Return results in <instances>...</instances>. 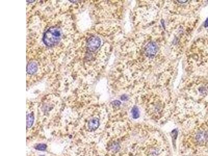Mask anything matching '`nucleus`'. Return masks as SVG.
Returning a JSON list of instances; mask_svg holds the SVG:
<instances>
[{"label": "nucleus", "mask_w": 208, "mask_h": 156, "mask_svg": "<svg viewBox=\"0 0 208 156\" xmlns=\"http://www.w3.org/2000/svg\"><path fill=\"white\" fill-rule=\"evenodd\" d=\"M46 148H47V145L45 144H38L35 146V149L40 151H46Z\"/></svg>", "instance_id": "obj_9"}, {"label": "nucleus", "mask_w": 208, "mask_h": 156, "mask_svg": "<svg viewBox=\"0 0 208 156\" xmlns=\"http://www.w3.org/2000/svg\"><path fill=\"white\" fill-rule=\"evenodd\" d=\"M34 122V116L32 114H27V127L30 128Z\"/></svg>", "instance_id": "obj_6"}, {"label": "nucleus", "mask_w": 208, "mask_h": 156, "mask_svg": "<svg viewBox=\"0 0 208 156\" xmlns=\"http://www.w3.org/2000/svg\"><path fill=\"white\" fill-rule=\"evenodd\" d=\"M208 26V18L207 19V20H206V23H205V26L206 27H207Z\"/></svg>", "instance_id": "obj_11"}, {"label": "nucleus", "mask_w": 208, "mask_h": 156, "mask_svg": "<svg viewBox=\"0 0 208 156\" xmlns=\"http://www.w3.org/2000/svg\"><path fill=\"white\" fill-rule=\"evenodd\" d=\"M37 70H38V66H37V63H35V62H31L30 63H29V65L27 66V72L29 74H33L37 72Z\"/></svg>", "instance_id": "obj_5"}, {"label": "nucleus", "mask_w": 208, "mask_h": 156, "mask_svg": "<svg viewBox=\"0 0 208 156\" xmlns=\"http://www.w3.org/2000/svg\"><path fill=\"white\" fill-rule=\"evenodd\" d=\"M61 37V29L60 28L52 27L44 34L43 41L47 46H53L58 44Z\"/></svg>", "instance_id": "obj_1"}, {"label": "nucleus", "mask_w": 208, "mask_h": 156, "mask_svg": "<svg viewBox=\"0 0 208 156\" xmlns=\"http://www.w3.org/2000/svg\"></svg>", "instance_id": "obj_12"}, {"label": "nucleus", "mask_w": 208, "mask_h": 156, "mask_svg": "<svg viewBox=\"0 0 208 156\" xmlns=\"http://www.w3.org/2000/svg\"><path fill=\"white\" fill-rule=\"evenodd\" d=\"M100 40L99 38L93 37L90 38L88 41V48L89 50L91 52H94L98 49L100 45Z\"/></svg>", "instance_id": "obj_2"}, {"label": "nucleus", "mask_w": 208, "mask_h": 156, "mask_svg": "<svg viewBox=\"0 0 208 156\" xmlns=\"http://www.w3.org/2000/svg\"><path fill=\"white\" fill-rule=\"evenodd\" d=\"M100 126V121L98 118H93L88 122V129L90 131H94Z\"/></svg>", "instance_id": "obj_4"}, {"label": "nucleus", "mask_w": 208, "mask_h": 156, "mask_svg": "<svg viewBox=\"0 0 208 156\" xmlns=\"http://www.w3.org/2000/svg\"><path fill=\"white\" fill-rule=\"evenodd\" d=\"M157 46L154 42H151L147 44L145 48V53L146 55L149 57H154L157 53Z\"/></svg>", "instance_id": "obj_3"}, {"label": "nucleus", "mask_w": 208, "mask_h": 156, "mask_svg": "<svg viewBox=\"0 0 208 156\" xmlns=\"http://www.w3.org/2000/svg\"><path fill=\"white\" fill-rule=\"evenodd\" d=\"M132 114L134 119H137L139 117V111L137 106L133 107L132 111Z\"/></svg>", "instance_id": "obj_8"}, {"label": "nucleus", "mask_w": 208, "mask_h": 156, "mask_svg": "<svg viewBox=\"0 0 208 156\" xmlns=\"http://www.w3.org/2000/svg\"><path fill=\"white\" fill-rule=\"evenodd\" d=\"M113 105H114L115 106L117 107V106H119L120 105V103L119 101H114L113 102Z\"/></svg>", "instance_id": "obj_10"}, {"label": "nucleus", "mask_w": 208, "mask_h": 156, "mask_svg": "<svg viewBox=\"0 0 208 156\" xmlns=\"http://www.w3.org/2000/svg\"><path fill=\"white\" fill-rule=\"evenodd\" d=\"M198 141L200 143H205L207 140V135L205 132H200L197 137Z\"/></svg>", "instance_id": "obj_7"}]
</instances>
